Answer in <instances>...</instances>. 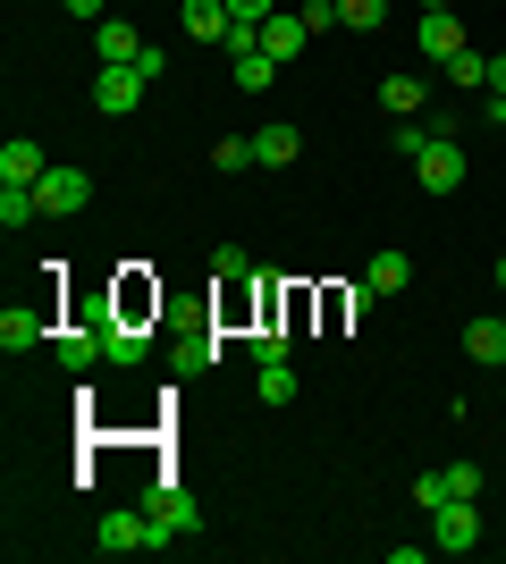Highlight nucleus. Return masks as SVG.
Wrapping results in <instances>:
<instances>
[{
    "label": "nucleus",
    "instance_id": "1",
    "mask_svg": "<svg viewBox=\"0 0 506 564\" xmlns=\"http://www.w3.org/2000/svg\"><path fill=\"white\" fill-rule=\"evenodd\" d=\"M94 547L101 556H136V547H169V531L152 522V506H127V514H101Z\"/></svg>",
    "mask_w": 506,
    "mask_h": 564
},
{
    "label": "nucleus",
    "instance_id": "2",
    "mask_svg": "<svg viewBox=\"0 0 506 564\" xmlns=\"http://www.w3.org/2000/svg\"><path fill=\"white\" fill-rule=\"evenodd\" d=\"M413 177H422V194H456L464 186V143L456 135H431L422 152H413Z\"/></svg>",
    "mask_w": 506,
    "mask_h": 564
},
{
    "label": "nucleus",
    "instance_id": "3",
    "mask_svg": "<svg viewBox=\"0 0 506 564\" xmlns=\"http://www.w3.org/2000/svg\"><path fill=\"white\" fill-rule=\"evenodd\" d=\"M431 540L448 547V556H464V547L482 540V497H448V506H431Z\"/></svg>",
    "mask_w": 506,
    "mask_h": 564
},
{
    "label": "nucleus",
    "instance_id": "4",
    "mask_svg": "<svg viewBox=\"0 0 506 564\" xmlns=\"http://www.w3.org/2000/svg\"><path fill=\"white\" fill-rule=\"evenodd\" d=\"M34 194H43V212H51V219H68V212H85V203H94V177H85V169H60V161H51L43 177H34Z\"/></svg>",
    "mask_w": 506,
    "mask_h": 564
},
{
    "label": "nucleus",
    "instance_id": "5",
    "mask_svg": "<svg viewBox=\"0 0 506 564\" xmlns=\"http://www.w3.org/2000/svg\"><path fill=\"white\" fill-rule=\"evenodd\" d=\"M152 522H161L169 540H186V531H203V506H194V489H177V480H152Z\"/></svg>",
    "mask_w": 506,
    "mask_h": 564
},
{
    "label": "nucleus",
    "instance_id": "6",
    "mask_svg": "<svg viewBox=\"0 0 506 564\" xmlns=\"http://www.w3.org/2000/svg\"><path fill=\"white\" fill-rule=\"evenodd\" d=\"M144 85H152V76L136 68V59H127V68H101V76H94V110H101V118H127L136 101H144Z\"/></svg>",
    "mask_w": 506,
    "mask_h": 564
},
{
    "label": "nucleus",
    "instance_id": "7",
    "mask_svg": "<svg viewBox=\"0 0 506 564\" xmlns=\"http://www.w3.org/2000/svg\"><path fill=\"white\" fill-rule=\"evenodd\" d=\"M43 337H51V304H43V295H25V304L0 312V346H9V354L43 346Z\"/></svg>",
    "mask_w": 506,
    "mask_h": 564
},
{
    "label": "nucleus",
    "instance_id": "8",
    "mask_svg": "<svg viewBox=\"0 0 506 564\" xmlns=\"http://www.w3.org/2000/svg\"><path fill=\"white\" fill-rule=\"evenodd\" d=\"M456 51H473V43H464V25H456V9H422V59L448 68Z\"/></svg>",
    "mask_w": 506,
    "mask_h": 564
},
{
    "label": "nucleus",
    "instance_id": "9",
    "mask_svg": "<svg viewBox=\"0 0 506 564\" xmlns=\"http://www.w3.org/2000/svg\"><path fill=\"white\" fill-rule=\"evenodd\" d=\"M177 18H186V34H194V43H219V51H228V34H237V18H228V0H186Z\"/></svg>",
    "mask_w": 506,
    "mask_h": 564
},
{
    "label": "nucleus",
    "instance_id": "10",
    "mask_svg": "<svg viewBox=\"0 0 506 564\" xmlns=\"http://www.w3.org/2000/svg\"><path fill=\"white\" fill-rule=\"evenodd\" d=\"M304 43H313V25H304V9H279V18H262V51H270V59H295Z\"/></svg>",
    "mask_w": 506,
    "mask_h": 564
},
{
    "label": "nucleus",
    "instance_id": "11",
    "mask_svg": "<svg viewBox=\"0 0 506 564\" xmlns=\"http://www.w3.org/2000/svg\"><path fill=\"white\" fill-rule=\"evenodd\" d=\"M464 354H473V362H489V371H506V312H482V321L464 329Z\"/></svg>",
    "mask_w": 506,
    "mask_h": 564
},
{
    "label": "nucleus",
    "instance_id": "12",
    "mask_svg": "<svg viewBox=\"0 0 506 564\" xmlns=\"http://www.w3.org/2000/svg\"><path fill=\"white\" fill-rule=\"evenodd\" d=\"M94 51H101V68H127V59L144 51V34H136L127 18H101V25H94Z\"/></svg>",
    "mask_w": 506,
    "mask_h": 564
},
{
    "label": "nucleus",
    "instance_id": "13",
    "mask_svg": "<svg viewBox=\"0 0 506 564\" xmlns=\"http://www.w3.org/2000/svg\"><path fill=\"white\" fill-rule=\"evenodd\" d=\"M295 152H304L295 127H254V169H295Z\"/></svg>",
    "mask_w": 506,
    "mask_h": 564
},
{
    "label": "nucleus",
    "instance_id": "14",
    "mask_svg": "<svg viewBox=\"0 0 506 564\" xmlns=\"http://www.w3.org/2000/svg\"><path fill=\"white\" fill-rule=\"evenodd\" d=\"M43 152H34V143H25V135H9V143H0V186H34V177H43Z\"/></svg>",
    "mask_w": 506,
    "mask_h": 564
},
{
    "label": "nucleus",
    "instance_id": "15",
    "mask_svg": "<svg viewBox=\"0 0 506 564\" xmlns=\"http://www.w3.org/2000/svg\"><path fill=\"white\" fill-rule=\"evenodd\" d=\"M380 110L388 118H422V76H406V68L380 76Z\"/></svg>",
    "mask_w": 506,
    "mask_h": 564
},
{
    "label": "nucleus",
    "instance_id": "16",
    "mask_svg": "<svg viewBox=\"0 0 506 564\" xmlns=\"http://www.w3.org/2000/svg\"><path fill=\"white\" fill-rule=\"evenodd\" d=\"M25 219H43V194H34V186H0V228L18 236Z\"/></svg>",
    "mask_w": 506,
    "mask_h": 564
},
{
    "label": "nucleus",
    "instance_id": "17",
    "mask_svg": "<svg viewBox=\"0 0 506 564\" xmlns=\"http://www.w3.org/2000/svg\"><path fill=\"white\" fill-rule=\"evenodd\" d=\"M177 371H212L219 362V329H194V337H177V354H169Z\"/></svg>",
    "mask_w": 506,
    "mask_h": 564
},
{
    "label": "nucleus",
    "instance_id": "18",
    "mask_svg": "<svg viewBox=\"0 0 506 564\" xmlns=\"http://www.w3.org/2000/svg\"><path fill=\"white\" fill-rule=\"evenodd\" d=\"M363 279L380 286V295H397V286H406V279H413V261H406V253H397V245H388V253H372V270H363Z\"/></svg>",
    "mask_w": 506,
    "mask_h": 564
},
{
    "label": "nucleus",
    "instance_id": "19",
    "mask_svg": "<svg viewBox=\"0 0 506 564\" xmlns=\"http://www.w3.org/2000/svg\"><path fill=\"white\" fill-rule=\"evenodd\" d=\"M212 169H219V177L254 169V135H219V143H212Z\"/></svg>",
    "mask_w": 506,
    "mask_h": 564
},
{
    "label": "nucleus",
    "instance_id": "20",
    "mask_svg": "<svg viewBox=\"0 0 506 564\" xmlns=\"http://www.w3.org/2000/svg\"><path fill=\"white\" fill-rule=\"evenodd\" d=\"M380 18H388V0H337V25H355V34H372Z\"/></svg>",
    "mask_w": 506,
    "mask_h": 564
},
{
    "label": "nucleus",
    "instance_id": "21",
    "mask_svg": "<svg viewBox=\"0 0 506 564\" xmlns=\"http://www.w3.org/2000/svg\"><path fill=\"white\" fill-rule=\"evenodd\" d=\"M110 362H144V329L136 321H110Z\"/></svg>",
    "mask_w": 506,
    "mask_h": 564
},
{
    "label": "nucleus",
    "instance_id": "22",
    "mask_svg": "<svg viewBox=\"0 0 506 564\" xmlns=\"http://www.w3.org/2000/svg\"><path fill=\"white\" fill-rule=\"evenodd\" d=\"M262 404H295V371L288 362H262Z\"/></svg>",
    "mask_w": 506,
    "mask_h": 564
},
{
    "label": "nucleus",
    "instance_id": "23",
    "mask_svg": "<svg viewBox=\"0 0 506 564\" xmlns=\"http://www.w3.org/2000/svg\"><path fill=\"white\" fill-rule=\"evenodd\" d=\"M431 135H439L431 118H397V135H388V143H397V152H406V161H413V152H422V143H431Z\"/></svg>",
    "mask_w": 506,
    "mask_h": 564
},
{
    "label": "nucleus",
    "instance_id": "24",
    "mask_svg": "<svg viewBox=\"0 0 506 564\" xmlns=\"http://www.w3.org/2000/svg\"><path fill=\"white\" fill-rule=\"evenodd\" d=\"M448 76H456V85H489V51H456Z\"/></svg>",
    "mask_w": 506,
    "mask_h": 564
},
{
    "label": "nucleus",
    "instance_id": "25",
    "mask_svg": "<svg viewBox=\"0 0 506 564\" xmlns=\"http://www.w3.org/2000/svg\"><path fill=\"white\" fill-rule=\"evenodd\" d=\"M212 270H219V286H245V270H254V261H245V245H219Z\"/></svg>",
    "mask_w": 506,
    "mask_h": 564
},
{
    "label": "nucleus",
    "instance_id": "26",
    "mask_svg": "<svg viewBox=\"0 0 506 564\" xmlns=\"http://www.w3.org/2000/svg\"><path fill=\"white\" fill-rule=\"evenodd\" d=\"M482 480H489L482 464H448V497H482Z\"/></svg>",
    "mask_w": 506,
    "mask_h": 564
},
{
    "label": "nucleus",
    "instance_id": "27",
    "mask_svg": "<svg viewBox=\"0 0 506 564\" xmlns=\"http://www.w3.org/2000/svg\"><path fill=\"white\" fill-rule=\"evenodd\" d=\"M413 506H422V514H431V506H448V471H422V480H413Z\"/></svg>",
    "mask_w": 506,
    "mask_h": 564
},
{
    "label": "nucleus",
    "instance_id": "28",
    "mask_svg": "<svg viewBox=\"0 0 506 564\" xmlns=\"http://www.w3.org/2000/svg\"><path fill=\"white\" fill-rule=\"evenodd\" d=\"M228 18H237V25H262V18H279V0H228Z\"/></svg>",
    "mask_w": 506,
    "mask_h": 564
},
{
    "label": "nucleus",
    "instance_id": "29",
    "mask_svg": "<svg viewBox=\"0 0 506 564\" xmlns=\"http://www.w3.org/2000/svg\"><path fill=\"white\" fill-rule=\"evenodd\" d=\"M68 9H76V18H85V25H101V18H110V9H101V0H68Z\"/></svg>",
    "mask_w": 506,
    "mask_h": 564
},
{
    "label": "nucleus",
    "instance_id": "30",
    "mask_svg": "<svg viewBox=\"0 0 506 564\" xmlns=\"http://www.w3.org/2000/svg\"><path fill=\"white\" fill-rule=\"evenodd\" d=\"M489 94H506V51H498V59H489Z\"/></svg>",
    "mask_w": 506,
    "mask_h": 564
},
{
    "label": "nucleus",
    "instance_id": "31",
    "mask_svg": "<svg viewBox=\"0 0 506 564\" xmlns=\"http://www.w3.org/2000/svg\"><path fill=\"white\" fill-rule=\"evenodd\" d=\"M489 127H506V94H489Z\"/></svg>",
    "mask_w": 506,
    "mask_h": 564
},
{
    "label": "nucleus",
    "instance_id": "32",
    "mask_svg": "<svg viewBox=\"0 0 506 564\" xmlns=\"http://www.w3.org/2000/svg\"><path fill=\"white\" fill-rule=\"evenodd\" d=\"M498 295H506V253H498Z\"/></svg>",
    "mask_w": 506,
    "mask_h": 564
},
{
    "label": "nucleus",
    "instance_id": "33",
    "mask_svg": "<svg viewBox=\"0 0 506 564\" xmlns=\"http://www.w3.org/2000/svg\"><path fill=\"white\" fill-rule=\"evenodd\" d=\"M422 9H448V0H422Z\"/></svg>",
    "mask_w": 506,
    "mask_h": 564
}]
</instances>
